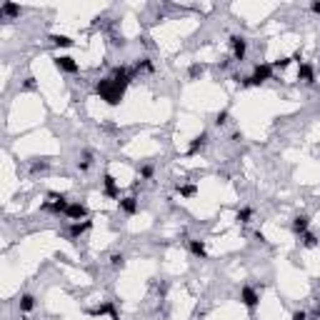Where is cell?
<instances>
[{"instance_id":"6da1fadb","label":"cell","mask_w":320,"mask_h":320,"mask_svg":"<svg viewBox=\"0 0 320 320\" xmlns=\"http://www.w3.org/2000/svg\"><path fill=\"white\" fill-rule=\"evenodd\" d=\"M95 93L100 95V100H105L108 105H113V108H115V105H120L123 95H125V88L113 83V78H100L95 83Z\"/></svg>"},{"instance_id":"7a4b0ae2","label":"cell","mask_w":320,"mask_h":320,"mask_svg":"<svg viewBox=\"0 0 320 320\" xmlns=\"http://www.w3.org/2000/svg\"><path fill=\"white\" fill-rule=\"evenodd\" d=\"M48 203H43V210H48V213H53V215H60V213H63V215H65V210H68V198H65V195H60V193H48Z\"/></svg>"},{"instance_id":"3957f363","label":"cell","mask_w":320,"mask_h":320,"mask_svg":"<svg viewBox=\"0 0 320 320\" xmlns=\"http://www.w3.org/2000/svg\"><path fill=\"white\" fill-rule=\"evenodd\" d=\"M240 303H243L248 310H255L258 303H260V293H258L255 288H250V285H243V288H240Z\"/></svg>"},{"instance_id":"277c9868","label":"cell","mask_w":320,"mask_h":320,"mask_svg":"<svg viewBox=\"0 0 320 320\" xmlns=\"http://www.w3.org/2000/svg\"><path fill=\"white\" fill-rule=\"evenodd\" d=\"M230 48H233V58L238 63H243L245 55H248V40L243 38V35H230Z\"/></svg>"},{"instance_id":"5b68a950","label":"cell","mask_w":320,"mask_h":320,"mask_svg":"<svg viewBox=\"0 0 320 320\" xmlns=\"http://www.w3.org/2000/svg\"><path fill=\"white\" fill-rule=\"evenodd\" d=\"M133 73H135V70H130V68H125V65H115V68L110 70V78H113V83L128 88V83L133 80Z\"/></svg>"},{"instance_id":"8992f818","label":"cell","mask_w":320,"mask_h":320,"mask_svg":"<svg viewBox=\"0 0 320 320\" xmlns=\"http://www.w3.org/2000/svg\"><path fill=\"white\" fill-rule=\"evenodd\" d=\"M65 218L73 220V223L88 220V205H85V203H70L68 210H65Z\"/></svg>"},{"instance_id":"52a82bcc","label":"cell","mask_w":320,"mask_h":320,"mask_svg":"<svg viewBox=\"0 0 320 320\" xmlns=\"http://www.w3.org/2000/svg\"><path fill=\"white\" fill-rule=\"evenodd\" d=\"M53 63H55V68L60 70V73H68V75H75L78 70H80V65L75 63V58H70V55H58Z\"/></svg>"},{"instance_id":"ba28073f","label":"cell","mask_w":320,"mask_h":320,"mask_svg":"<svg viewBox=\"0 0 320 320\" xmlns=\"http://www.w3.org/2000/svg\"><path fill=\"white\" fill-rule=\"evenodd\" d=\"M93 228V220H80V223H70V228H68V235L73 238V240H78L83 233H88V230Z\"/></svg>"},{"instance_id":"9c48e42d","label":"cell","mask_w":320,"mask_h":320,"mask_svg":"<svg viewBox=\"0 0 320 320\" xmlns=\"http://www.w3.org/2000/svg\"><path fill=\"white\" fill-rule=\"evenodd\" d=\"M103 190L108 198H120V190H118V183H115V178L110 173H105L103 175Z\"/></svg>"},{"instance_id":"30bf717a","label":"cell","mask_w":320,"mask_h":320,"mask_svg":"<svg viewBox=\"0 0 320 320\" xmlns=\"http://www.w3.org/2000/svg\"><path fill=\"white\" fill-rule=\"evenodd\" d=\"M308 228H310V218L305 215V213H300V215L293 218V233L295 235H305Z\"/></svg>"},{"instance_id":"8fae6325","label":"cell","mask_w":320,"mask_h":320,"mask_svg":"<svg viewBox=\"0 0 320 320\" xmlns=\"http://www.w3.org/2000/svg\"><path fill=\"white\" fill-rule=\"evenodd\" d=\"M298 80H300V83H305V85H313V80H315V70H313L310 63H300V68H298Z\"/></svg>"},{"instance_id":"7c38bea8","label":"cell","mask_w":320,"mask_h":320,"mask_svg":"<svg viewBox=\"0 0 320 320\" xmlns=\"http://www.w3.org/2000/svg\"><path fill=\"white\" fill-rule=\"evenodd\" d=\"M118 208L125 213V215H135V213H138V198H133V195H128V198H120V200H118Z\"/></svg>"},{"instance_id":"4fadbf2b","label":"cell","mask_w":320,"mask_h":320,"mask_svg":"<svg viewBox=\"0 0 320 320\" xmlns=\"http://www.w3.org/2000/svg\"><path fill=\"white\" fill-rule=\"evenodd\" d=\"M188 248H190V253L195 255V258H200V260H205L208 258V248H205V240H188Z\"/></svg>"},{"instance_id":"5bb4252c","label":"cell","mask_w":320,"mask_h":320,"mask_svg":"<svg viewBox=\"0 0 320 320\" xmlns=\"http://www.w3.org/2000/svg\"><path fill=\"white\" fill-rule=\"evenodd\" d=\"M205 143H208V133L195 135V138L190 140V145H188V155H195L198 150H203V148H205Z\"/></svg>"},{"instance_id":"9a60e30c","label":"cell","mask_w":320,"mask_h":320,"mask_svg":"<svg viewBox=\"0 0 320 320\" xmlns=\"http://www.w3.org/2000/svg\"><path fill=\"white\" fill-rule=\"evenodd\" d=\"M18 308H20V313H30V310L35 308V298H33L30 293L20 295V300H18Z\"/></svg>"},{"instance_id":"2e32d148","label":"cell","mask_w":320,"mask_h":320,"mask_svg":"<svg viewBox=\"0 0 320 320\" xmlns=\"http://www.w3.org/2000/svg\"><path fill=\"white\" fill-rule=\"evenodd\" d=\"M178 193H180V198H195L198 195V188L193 183H185V185H178Z\"/></svg>"},{"instance_id":"e0dca14e","label":"cell","mask_w":320,"mask_h":320,"mask_svg":"<svg viewBox=\"0 0 320 320\" xmlns=\"http://www.w3.org/2000/svg\"><path fill=\"white\" fill-rule=\"evenodd\" d=\"M50 43L58 45V48H73V40L68 35H50Z\"/></svg>"},{"instance_id":"ac0fdd59","label":"cell","mask_w":320,"mask_h":320,"mask_svg":"<svg viewBox=\"0 0 320 320\" xmlns=\"http://www.w3.org/2000/svg\"><path fill=\"white\" fill-rule=\"evenodd\" d=\"M0 13H3V15H8V18H18V15H20V5L3 3V5H0Z\"/></svg>"},{"instance_id":"d6986e66","label":"cell","mask_w":320,"mask_h":320,"mask_svg":"<svg viewBox=\"0 0 320 320\" xmlns=\"http://www.w3.org/2000/svg\"><path fill=\"white\" fill-rule=\"evenodd\" d=\"M203 73H205V65H200V63H193V65L188 68V78H190V80H198Z\"/></svg>"},{"instance_id":"ffe728a7","label":"cell","mask_w":320,"mask_h":320,"mask_svg":"<svg viewBox=\"0 0 320 320\" xmlns=\"http://www.w3.org/2000/svg\"><path fill=\"white\" fill-rule=\"evenodd\" d=\"M90 165H93V155L90 153H83L80 158H78V170H90Z\"/></svg>"},{"instance_id":"44dd1931","label":"cell","mask_w":320,"mask_h":320,"mask_svg":"<svg viewBox=\"0 0 320 320\" xmlns=\"http://www.w3.org/2000/svg\"><path fill=\"white\" fill-rule=\"evenodd\" d=\"M235 220H238V223H250V220H253V208H240V210L235 213Z\"/></svg>"},{"instance_id":"7402d4cb","label":"cell","mask_w":320,"mask_h":320,"mask_svg":"<svg viewBox=\"0 0 320 320\" xmlns=\"http://www.w3.org/2000/svg\"><path fill=\"white\" fill-rule=\"evenodd\" d=\"M153 73V63H150V58H140L138 63H135V73Z\"/></svg>"},{"instance_id":"603a6c76","label":"cell","mask_w":320,"mask_h":320,"mask_svg":"<svg viewBox=\"0 0 320 320\" xmlns=\"http://www.w3.org/2000/svg\"><path fill=\"white\" fill-rule=\"evenodd\" d=\"M110 265H113V268H123V265H125V255H123V253H113L110 255Z\"/></svg>"},{"instance_id":"cb8c5ba5","label":"cell","mask_w":320,"mask_h":320,"mask_svg":"<svg viewBox=\"0 0 320 320\" xmlns=\"http://www.w3.org/2000/svg\"><path fill=\"white\" fill-rule=\"evenodd\" d=\"M30 168H33V173H45L50 165L45 163V160H33V165H30Z\"/></svg>"},{"instance_id":"d4e9b609","label":"cell","mask_w":320,"mask_h":320,"mask_svg":"<svg viewBox=\"0 0 320 320\" xmlns=\"http://www.w3.org/2000/svg\"><path fill=\"white\" fill-rule=\"evenodd\" d=\"M153 175H155V168H153V165H143V168H140V178H143V180H150Z\"/></svg>"},{"instance_id":"484cf974","label":"cell","mask_w":320,"mask_h":320,"mask_svg":"<svg viewBox=\"0 0 320 320\" xmlns=\"http://www.w3.org/2000/svg\"><path fill=\"white\" fill-rule=\"evenodd\" d=\"M300 238H303V245H305V248H315V245H318V238H315L313 233H305V235H300Z\"/></svg>"},{"instance_id":"4316f807","label":"cell","mask_w":320,"mask_h":320,"mask_svg":"<svg viewBox=\"0 0 320 320\" xmlns=\"http://www.w3.org/2000/svg\"><path fill=\"white\" fill-rule=\"evenodd\" d=\"M213 123H215L218 128H220V125H225V123H228V110H220V113L215 115V120H213Z\"/></svg>"},{"instance_id":"83f0119b","label":"cell","mask_w":320,"mask_h":320,"mask_svg":"<svg viewBox=\"0 0 320 320\" xmlns=\"http://www.w3.org/2000/svg\"><path fill=\"white\" fill-rule=\"evenodd\" d=\"M288 65H290V58H280V60L273 63V68H278V70H285Z\"/></svg>"},{"instance_id":"f1b7e54d","label":"cell","mask_w":320,"mask_h":320,"mask_svg":"<svg viewBox=\"0 0 320 320\" xmlns=\"http://www.w3.org/2000/svg\"><path fill=\"white\" fill-rule=\"evenodd\" d=\"M290 320H308V313H305V310H295Z\"/></svg>"},{"instance_id":"f546056e","label":"cell","mask_w":320,"mask_h":320,"mask_svg":"<svg viewBox=\"0 0 320 320\" xmlns=\"http://www.w3.org/2000/svg\"><path fill=\"white\" fill-rule=\"evenodd\" d=\"M35 88V78H25V83H23V90H33Z\"/></svg>"},{"instance_id":"4dcf8cb0","label":"cell","mask_w":320,"mask_h":320,"mask_svg":"<svg viewBox=\"0 0 320 320\" xmlns=\"http://www.w3.org/2000/svg\"><path fill=\"white\" fill-rule=\"evenodd\" d=\"M310 10H313L315 15H320V3H318V0H313V3H310Z\"/></svg>"},{"instance_id":"1f68e13d","label":"cell","mask_w":320,"mask_h":320,"mask_svg":"<svg viewBox=\"0 0 320 320\" xmlns=\"http://www.w3.org/2000/svg\"><path fill=\"white\" fill-rule=\"evenodd\" d=\"M318 310H320V308H318Z\"/></svg>"}]
</instances>
